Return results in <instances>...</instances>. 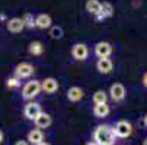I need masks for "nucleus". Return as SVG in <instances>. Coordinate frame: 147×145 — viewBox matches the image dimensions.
I'll return each mask as SVG.
<instances>
[{"label": "nucleus", "mask_w": 147, "mask_h": 145, "mask_svg": "<svg viewBox=\"0 0 147 145\" xmlns=\"http://www.w3.org/2000/svg\"><path fill=\"white\" fill-rule=\"evenodd\" d=\"M115 138L112 128L108 125H99L93 132V142L96 145H114Z\"/></svg>", "instance_id": "obj_1"}, {"label": "nucleus", "mask_w": 147, "mask_h": 145, "mask_svg": "<svg viewBox=\"0 0 147 145\" xmlns=\"http://www.w3.org/2000/svg\"><path fill=\"white\" fill-rule=\"evenodd\" d=\"M39 93H41V81H38V80L28 81L22 89V97L26 99V100H31V99L36 97Z\"/></svg>", "instance_id": "obj_2"}, {"label": "nucleus", "mask_w": 147, "mask_h": 145, "mask_svg": "<svg viewBox=\"0 0 147 145\" xmlns=\"http://www.w3.org/2000/svg\"><path fill=\"white\" fill-rule=\"evenodd\" d=\"M117 138H128L133 134V125L127 120H119L117 122L115 128H112Z\"/></svg>", "instance_id": "obj_3"}, {"label": "nucleus", "mask_w": 147, "mask_h": 145, "mask_svg": "<svg viewBox=\"0 0 147 145\" xmlns=\"http://www.w3.org/2000/svg\"><path fill=\"white\" fill-rule=\"evenodd\" d=\"M34 65L29 64V63H20L16 65L15 68V77L19 78V80H22V78H28L34 74Z\"/></svg>", "instance_id": "obj_4"}, {"label": "nucleus", "mask_w": 147, "mask_h": 145, "mask_svg": "<svg viewBox=\"0 0 147 145\" xmlns=\"http://www.w3.org/2000/svg\"><path fill=\"white\" fill-rule=\"evenodd\" d=\"M41 112H42V110H41V106L38 105V103H35V102L28 103V105L25 106V109H24V115H25V118L29 119V120H35V119L39 116Z\"/></svg>", "instance_id": "obj_5"}, {"label": "nucleus", "mask_w": 147, "mask_h": 145, "mask_svg": "<svg viewBox=\"0 0 147 145\" xmlns=\"http://www.w3.org/2000/svg\"><path fill=\"white\" fill-rule=\"evenodd\" d=\"M41 90L47 94H53L58 90V81L54 77H47L45 80L41 81Z\"/></svg>", "instance_id": "obj_6"}, {"label": "nucleus", "mask_w": 147, "mask_h": 145, "mask_svg": "<svg viewBox=\"0 0 147 145\" xmlns=\"http://www.w3.org/2000/svg\"><path fill=\"white\" fill-rule=\"evenodd\" d=\"M109 93H111V99L114 102H121V100H124L127 92H125V87L121 84V83H114V84L111 86V89H109Z\"/></svg>", "instance_id": "obj_7"}, {"label": "nucleus", "mask_w": 147, "mask_h": 145, "mask_svg": "<svg viewBox=\"0 0 147 145\" xmlns=\"http://www.w3.org/2000/svg\"><path fill=\"white\" fill-rule=\"evenodd\" d=\"M95 54H96V57H99V58H108L111 54H112V47H111V44L109 42H98L96 45H95Z\"/></svg>", "instance_id": "obj_8"}, {"label": "nucleus", "mask_w": 147, "mask_h": 145, "mask_svg": "<svg viewBox=\"0 0 147 145\" xmlns=\"http://www.w3.org/2000/svg\"><path fill=\"white\" fill-rule=\"evenodd\" d=\"M71 55L79 59V61H83V59H86L88 55H89V49L85 44H74L73 48H71Z\"/></svg>", "instance_id": "obj_9"}, {"label": "nucleus", "mask_w": 147, "mask_h": 145, "mask_svg": "<svg viewBox=\"0 0 147 145\" xmlns=\"http://www.w3.org/2000/svg\"><path fill=\"white\" fill-rule=\"evenodd\" d=\"M35 122V125H36V129H47V128H50L51 126V123H53V118L48 115V113H45V112H41L39 113V116L34 120Z\"/></svg>", "instance_id": "obj_10"}, {"label": "nucleus", "mask_w": 147, "mask_h": 145, "mask_svg": "<svg viewBox=\"0 0 147 145\" xmlns=\"http://www.w3.org/2000/svg\"><path fill=\"white\" fill-rule=\"evenodd\" d=\"M96 68L102 74H109L114 68V63L109 58H99V61L96 63Z\"/></svg>", "instance_id": "obj_11"}, {"label": "nucleus", "mask_w": 147, "mask_h": 145, "mask_svg": "<svg viewBox=\"0 0 147 145\" xmlns=\"http://www.w3.org/2000/svg\"><path fill=\"white\" fill-rule=\"evenodd\" d=\"M6 28H7V31L12 32V33H19V32H22V29H24L25 26H24L22 19H20V17H12L10 20H7Z\"/></svg>", "instance_id": "obj_12"}, {"label": "nucleus", "mask_w": 147, "mask_h": 145, "mask_svg": "<svg viewBox=\"0 0 147 145\" xmlns=\"http://www.w3.org/2000/svg\"><path fill=\"white\" fill-rule=\"evenodd\" d=\"M44 141V132L41 129H32L28 132V144L38 145Z\"/></svg>", "instance_id": "obj_13"}, {"label": "nucleus", "mask_w": 147, "mask_h": 145, "mask_svg": "<svg viewBox=\"0 0 147 145\" xmlns=\"http://www.w3.org/2000/svg\"><path fill=\"white\" fill-rule=\"evenodd\" d=\"M114 15V6L108 2H105V3H100V12L99 15L96 16L99 20H103V19H108Z\"/></svg>", "instance_id": "obj_14"}, {"label": "nucleus", "mask_w": 147, "mask_h": 145, "mask_svg": "<svg viewBox=\"0 0 147 145\" xmlns=\"http://www.w3.org/2000/svg\"><path fill=\"white\" fill-rule=\"evenodd\" d=\"M35 26H38L39 29H47L51 26V16L45 15V13H41L35 17Z\"/></svg>", "instance_id": "obj_15"}, {"label": "nucleus", "mask_w": 147, "mask_h": 145, "mask_svg": "<svg viewBox=\"0 0 147 145\" xmlns=\"http://www.w3.org/2000/svg\"><path fill=\"white\" fill-rule=\"evenodd\" d=\"M82 97H83V90H82L80 87L73 86V87L69 89V92H67V99H69L70 102H79V100H82Z\"/></svg>", "instance_id": "obj_16"}, {"label": "nucleus", "mask_w": 147, "mask_h": 145, "mask_svg": "<svg viewBox=\"0 0 147 145\" xmlns=\"http://www.w3.org/2000/svg\"><path fill=\"white\" fill-rule=\"evenodd\" d=\"M109 106L107 105V103H103V105H95L93 108V115L96 118H107L109 115Z\"/></svg>", "instance_id": "obj_17"}, {"label": "nucleus", "mask_w": 147, "mask_h": 145, "mask_svg": "<svg viewBox=\"0 0 147 145\" xmlns=\"http://www.w3.org/2000/svg\"><path fill=\"white\" fill-rule=\"evenodd\" d=\"M86 10L90 15L98 16L99 12H100V2H99V0H88V2H86Z\"/></svg>", "instance_id": "obj_18"}, {"label": "nucleus", "mask_w": 147, "mask_h": 145, "mask_svg": "<svg viewBox=\"0 0 147 145\" xmlns=\"http://www.w3.org/2000/svg\"><path fill=\"white\" fill-rule=\"evenodd\" d=\"M29 54L31 55H41L44 52V45L39 42V41H34V42L29 44V48H28Z\"/></svg>", "instance_id": "obj_19"}, {"label": "nucleus", "mask_w": 147, "mask_h": 145, "mask_svg": "<svg viewBox=\"0 0 147 145\" xmlns=\"http://www.w3.org/2000/svg\"><path fill=\"white\" fill-rule=\"evenodd\" d=\"M107 100H108V94L103 90H98L93 94V103L95 105H103V103H107Z\"/></svg>", "instance_id": "obj_20"}, {"label": "nucleus", "mask_w": 147, "mask_h": 145, "mask_svg": "<svg viewBox=\"0 0 147 145\" xmlns=\"http://www.w3.org/2000/svg\"><path fill=\"white\" fill-rule=\"evenodd\" d=\"M22 23L25 28H34L35 26V17L32 13H25L22 16Z\"/></svg>", "instance_id": "obj_21"}, {"label": "nucleus", "mask_w": 147, "mask_h": 145, "mask_svg": "<svg viewBox=\"0 0 147 145\" xmlns=\"http://www.w3.org/2000/svg\"><path fill=\"white\" fill-rule=\"evenodd\" d=\"M6 86H7V89H18L20 86V80L16 77H9L6 80Z\"/></svg>", "instance_id": "obj_22"}, {"label": "nucleus", "mask_w": 147, "mask_h": 145, "mask_svg": "<svg viewBox=\"0 0 147 145\" xmlns=\"http://www.w3.org/2000/svg\"><path fill=\"white\" fill-rule=\"evenodd\" d=\"M50 35L53 39H61L63 38V29L60 26H53L50 29Z\"/></svg>", "instance_id": "obj_23"}, {"label": "nucleus", "mask_w": 147, "mask_h": 145, "mask_svg": "<svg viewBox=\"0 0 147 145\" xmlns=\"http://www.w3.org/2000/svg\"><path fill=\"white\" fill-rule=\"evenodd\" d=\"M15 145H29V144H28V141H22V139H20V141H16Z\"/></svg>", "instance_id": "obj_24"}, {"label": "nucleus", "mask_w": 147, "mask_h": 145, "mask_svg": "<svg viewBox=\"0 0 147 145\" xmlns=\"http://www.w3.org/2000/svg\"><path fill=\"white\" fill-rule=\"evenodd\" d=\"M143 84H144V86L147 87V73H146V74L143 76Z\"/></svg>", "instance_id": "obj_25"}, {"label": "nucleus", "mask_w": 147, "mask_h": 145, "mask_svg": "<svg viewBox=\"0 0 147 145\" xmlns=\"http://www.w3.org/2000/svg\"><path fill=\"white\" fill-rule=\"evenodd\" d=\"M2 142H3V132L0 131V144H2Z\"/></svg>", "instance_id": "obj_26"}, {"label": "nucleus", "mask_w": 147, "mask_h": 145, "mask_svg": "<svg viewBox=\"0 0 147 145\" xmlns=\"http://www.w3.org/2000/svg\"><path fill=\"white\" fill-rule=\"evenodd\" d=\"M85 145H96V144H95V142H93V141H89V142H86V144H85Z\"/></svg>", "instance_id": "obj_27"}, {"label": "nucleus", "mask_w": 147, "mask_h": 145, "mask_svg": "<svg viewBox=\"0 0 147 145\" xmlns=\"http://www.w3.org/2000/svg\"><path fill=\"white\" fill-rule=\"evenodd\" d=\"M38 145H51V144H48V142H45V141H42L41 144H38Z\"/></svg>", "instance_id": "obj_28"}, {"label": "nucleus", "mask_w": 147, "mask_h": 145, "mask_svg": "<svg viewBox=\"0 0 147 145\" xmlns=\"http://www.w3.org/2000/svg\"><path fill=\"white\" fill-rule=\"evenodd\" d=\"M144 125L147 126V113H146V116H144Z\"/></svg>", "instance_id": "obj_29"}, {"label": "nucleus", "mask_w": 147, "mask_h": 145, "mask_svg": "<svg viewBox=\"0 0 147 145\" xmlns=\"http://www.w3.org/2000/svg\"><path fill=\"white\" fill-rule=\"evenodd\" d=\"M143 145H147V139H144V142H143Z\"/></svg>", "instance_id": "obj_30"}]
</instances>
